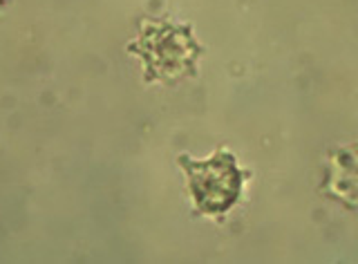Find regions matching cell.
<instances>
[{
	"instance_id": "cell-1",
	"label": "cell",
	"mask_w": 358,
	"mask_h": 264,
	"mask_svg": "<svg viewBox=\"0 0 358 264\" xmlns=\"http://www.w3.org/2000/svg\"><path fill=\"white\" fill-rule=\"evenodd\" d=\"M130 52L139 54L145 63V81H175L179 76H193L201 54L188 25L171 20H148L139 38L130 43Z\"/></svg>"
},
{
	"instance_id": "cell-2",
	"label": "cell",
	"mask_w": 358,
	"mask_h": 264,
	"mask_svg": "<svg viewBox=\"0 0 358 264\" xmlns=\"http://www.w3.org/2000/svg\"><path fill=\"white\" fill-rule=\"evenodd\" d=\"M179 166L188 177V189L199 213L224 215L240 202L246 175L238 168L229 150H217L206 161L179 157Z\"/></svg>"
},
{
	"instance_id": "cell-3",
	"label": "cell",
	"mask_w": 358,
	"mask_h": 264,
	"mask_svg": "<svg viewBox=\"0 0 358 264\" xmlns=\"http://www.w3.org/2000/svg\"><path fill=\"white\" fill-rule=\"evenodd\" d=\"M322 191L345 206H358V141L331 152Z\"/></svg>"
},
{
	"instance_id": "cell-4",
	"label": "cell",
	"mask_w": 358,
	"mask_h": 264,
	"mask_svg": "<svg viewBox=\"0 0 358 264\" xmlns=\"http://www.w3.org/2000/svg\"><path fill=\"white\" fill-rule=\"evenodd\" d=\"M3 3H5V0H0V5H3Z\"/></svg>"
}]
</instances>
